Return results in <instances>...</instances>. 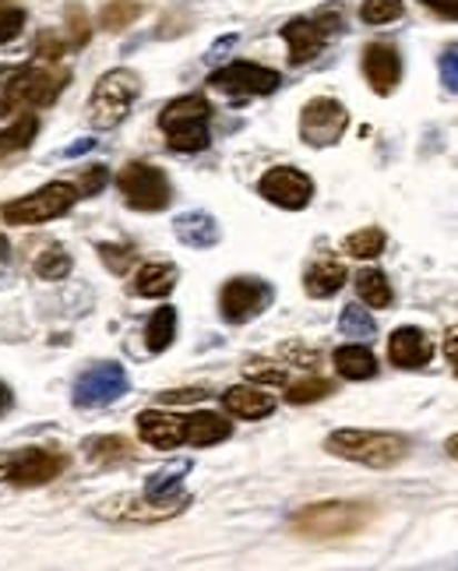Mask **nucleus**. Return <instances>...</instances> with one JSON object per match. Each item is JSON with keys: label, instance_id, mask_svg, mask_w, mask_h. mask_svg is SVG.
Returning <instances> with one entry per match:
<instances>
[{"label": "nucleus", "instance_id": "f257e3e1", "mask_svg": "<svg viewBox=\"0 0 458 571\" xmlns=\"http://www.w3.org/2000/svg\"><path fill=\"white\" fill-rule=\"evenodd\" d=\"M325 448H328L331 455L370 465V469H391V465H399L406 459V452H409L406 438H399V434L357 431V427H346V431L328 434Z\"/></svg>", "mask_w": 458, "mask_h": 571}, {"label": "nucleus", "instance_id": "f03ea898", "mask_svg": "<svg viewBox=\"0 0 458 571\" xmlns=\"http://www.w3.org/2000/svg\"><path fill=\"white\" fill-rule=\"evenodd\" d=\"M370 519H374V512L364 504L321 501V504L303 508L300 515H293V529L307 540H339V537L364 533Z\"/></svg>", "mask_w": 458, "mask_h": 571}, {"label": "nucleus", "instance_id": "7ed1b4c3", "mask_svg": "<svg viewBox=\"0 0 458 571\" xmlns=\"http://www.w3.org/2000/svg\"><path fill=\"white\" fill-rule=\"evenodd\" d=\"M68 86L64 68L50 64H32L26 71H18L0 96V117H11L14 110H43L60 96V89Z\"/></svg>", "mask_w": 458, "mask_h": 571}, {"label": "nucleus", "instance_id": "20e7f679", "mask_svg": "<svg viewBox=\"0 0 458 571\" xmlns=\"http://www.w3.org/2000/svg\"><path fill=\"white\" fill-rule=\"evenodd\" d=\"M208 117L212 107L205 96H180L159 113V128L173 152H201L208 149Z\"/></svg>", "mask_w": 458, "mask_h": 571}, {"label": "nucleus", "instance_id": "39448f33", "mask_svg": "<svg viewBox=\"0 0 458 571\" xmlns=\"http://www.w3.org/2000/svg\"><path fill=\"white\" fill-rule=\"evenodd\" d=\"M141 92V81L135 71L128 68H117V71H107L92 89V99H89V120L96 128H117L123 117L131 113L135 99Z\"/></svg>", "mask_w": 458, "mask_h": 571}, {"label": "nucleus", "instance_id": "423d86ee", "mask_svg": "<svg viewBox=\"0 0 458 571\" xmlns=\"http://www.w3.org/2000/svg\"><path fill=\"white\" fill-rule=\"evenodd\" d=\"M74 198H78L74 183L53 180V183H47V188H39V191H32L26 198L11 201V206L0 209V216H4L8 222H14V227H43V222L71 212Z\"/></svg>", "mask_w": 458, "mask_h": 571}, {"label": "nucleus", "instance_id": "0eeeda50", "mask_svg": "<svg viewBox=\"0 0 458 571\" xmlns=\"http://www.w3.org/2000/svg\"><path fill=\"white\" fill-rule=\"evenodd\" d=\"M68 455L57 448H18V452L0 455V480L18 487H39L50 483L68 469Z\"/></svg>", "mask_w": 458, "mask_h": 571}, {"label": "nucleus", "instance_id": "6e6552de", "mask_svg": "<svg viewBox=\"0 0 458 571\" xmlns=\"http://www.w3.org/2000/svg\"><path fill=\"white\" fill-rule=\"evenodd\" d=\"M117 188H120L123 201L138 212H162L173 198L166 173L159 167H149V162H131V167H123L117 173Z\"/></svg>", "mask_w": 458, "mask_h": 571}, {"label": "nucleus", "instance_id": "1a4fd4ad", "mask_svg": "<svg viewBox=\"0 0 458 571\" xmlns=\"http://www.w3.org/2000/svg\"><path fill=\"white\" fill-rule=\"evenodd\" d=\"M346 128H349V110L339 103V99L318 96V99H310L300 113V134L307 146H315V149L336 146V141L346 134Z\"/></svg>", "mask_w": 458, "mask_h": 571}, {"label": "nucleus", "instance_id": "9d476101", "mask_svg": "<svg viewBox=\"0 0 458 571\" xmlns=\"http://www.w3.org/2000/svg\"><path fill=\"white\" fill-rule=\"evenodd\" d=\"M128 392V371L120 363H96L74 381V402L81 410H99V405L117 402Z\"/></svg>", "mask_w": 458, "mask_h": 571}, {"label": "nucleus", "instance_id": "9b49d317", "mask_svg": "<svg viewBox=\"0 0 458 571\" xmlns=\"http://www.w3.org/2000/svg\"><path fill=\"white\" fill-rule=\"evenodd\" d=\"M258 191L272 201L279 209H289V212H300L310 206V198H315V180L307 173L293 170V167H276L268 170L258 183Z\"/></svg>", "mask_w": 458, "mask_h": 571}, {"label": "nucleus", "instance_id": "f8f14e48", "mask_svg": "<svg viewBox=\"0 0 458 571\" xmlns=\"http://www.w3.org/2000/svg\"><path fill=\"white\" fill-rule=\"evenodd\" d=\"M212 86L219 92L229 96H268L279 89V71L272 68H261V64H247V60H237V64H226L219 71H212Z\"/></svg>", "mask_w": 458, "mask_h": 571}, {"label": "nucleus", "instance_id": "ddd939ff", "mask_svg": "<svg viewBox=\"0 0 458 571\" xmlns=\"http://www.w3.org/2000/svg\"><path fill=\"white\" fill-rule=\"evenodd\" d=\"M268 300H272V286L261 282V279H233L222 286V297H219V308H222V318L233 321V324H243L258 318Z\"/></svg>", "mask_w": 458, "mask_h": 571}, {"label": "nucleus", "instance_id": "4468645a", "mask_svg": "<svg viewBox=\"0 0 458 571\" xmlns=\"http://www.w3.org/2000/svg\"><path fill=\"white\" fill-rule=\"evenodd\" d=\"M364 74H367L374 92L391 96L395 86H399V78H402V57H399V50L388 47V43H370L364 50Z\"/></svg>", "mask_w": 458, "mask_h": 571}, {"label": "nucleus", "instance_id": "2eb2a0df", "mask_svg": "<svg viewBox=\"0 0 458 571\" xmlns=\"http://www.w3.org/2000/svg\"><path fill=\"white\" fill-rule=\"evenodd\" d=\"M328 29L321 26V18H293V22L282 26V39L289 43V60L293 64H307L321 53V47L328 43Z\"/></svg>", "mask_w": 458, "mask_h": 571}, {"label": "nucleus", "instance_id": "dca6fc26", "mask_svg": "<svg viewBox=\"0 0 458 571\" xmlns=\"http://www.w3.org/2000/svg\"><path fill=\"white\" fill-rule=\"evenodd\" d=\"M388 357L395 367H406V371H416V367L430 363L434 357V342L427 339V332L420 329H399L388 339Z\"/></svg>", "mask_w": 458, "mask_h": 571}, {"label": "nucleus", "instance_id": "f3484780", "mask_svg": "<svg viewBox=\"0 0 458 571\" xmlns=\"http://www.w3.org/2000/svg\"><path fill=\"white\" fill-rule=\"evenodd\" d=\"M138 434L145 444L152 448H177L183 441V417H173V413H162V410H145L138 417Z\"/></svg>", "mask_w": 458, "mask_h": 571}, {"label": "nucleus", "instance_id": "a211bd4d", "mask_svg": "<svg viewBox=\"0 0 458 571\" xmlns=\"http://www.w3.org/2000/svg\"><path fill=\"white\" fill-rule=\"evenodd\" d=\"M222 405H226V413H233L240 420H261L276 410V399L255 389V384H237V389H229L222 395Z\"/></svg>", "mask_w": 458, "mask_h": 571}, {"label": "nucleus", "instance_id": "6ab92c4d", "mask_svg": "<svg viewBox=\"0 0 458 571\" xmlns=\"http://www.w3.org/2000/svg\"><path fill=\"white\" fill-rule=\"evenodd\" d=\"M346 264L339 261V258H318L315 264H310L307 269V276H303V286H307V293L310 297H318V300H325V297H336L342 286H346Z\"/></svg>", "mask_w": 458, "mask_h": 571}, {"label": "nucleus", "instance_id": "aec40b11", "mask_svg": "<svg viewBox=\"0 0 458 571\" xmlns=\"http://www.w3.org/2000/svg\"><path fill=\"white\" fill-rule=\"evenodd\" d=\"M173 230H177V237L187 243V248H195V251L219 243V222L208 212H183V216H177Z\"/></svg>", "mask_w": 458, "mask_h": 571}, {"label": "nucleus", "instance_id": "412c9836", "mask_svg": "<svg viewBox=\"0 0 458 571\" xmlns=\"http://www.w3.org/2000/svg\"><path fill=\"white\" fill-rule=\"evenodd\" d=\"M233 434L229 420H222L219 413H195V417H183V441L195 444V448H208V444H219Z\"/></svg>", "mask_w": 458, "mask_h": 571}, {"label": "nucleus", "instance_id": "4be33fe9", "mask_svg": "<svg viewBox=\"0 0 458 571\" xmlns=\"http://www.w3.org/2000/svg\"><path fill=\"white\" fill-rule=\"evenodd\" d=\"M336 371L346 378V381H367L378 374V360H374V353L367 350V345L352 342V345H339L336 350Z\"/></svg>", "mask_w": 458, "mask_h": 571}, {"label": "nucleus", "instance_id": "5701e85b", "mask_svg": "<svg viewBox=\"0 0 458 571\" xmlns=\"http://www.w3.org/2000/svg\"><path fill=\"white\" fill-rule=\"evenodd\" d=\"M173 286H177V269H173V264H141L131 290L138 297L159 300V297H170Z\"/></svg>", "mask_w": 458, "mask_h": 571}, {"label": "nucleus", "instance_id": "b1692460", "mask_svg": "<svg viewBox=\"0 0 458 571\" xmlns=\"http://www.w3.org/2000/svg\"><path fill=\"white\" fill-rule=\"evenodd\" d=\"M36 134H39V117L36 113L18 117L11 128L0 131V159H8L14 152H26L36 141Z\"/></svg>", "mask_w": 458, "mask_h": 571}, {"label": "nucleus", "instance_id": "393cba45", "mask_svg": "<svg viewBox=\"0 0 458 571\" xmlns=\"http://www.w3.org/2000/svg\"><path fill=\"white\" fill-rule=\"evenodd\" d=\"M187 469H191V462H173V465L159 469V473H152L149 483H145V498H152V501L180 498V483H183Z\"/></svg>", "mask_w": 458, "mask_h": 571}, {"label": "nucleus", "instance_id": "a878e982", "mask_svg": "<svg viewBox=\"0 0 458 571\" xmlns=\"http://www.w3.org/2000/svg\"><path fill=\"white\" fill-rule=\"evenodd\" d=\"M173 335H177V311L159 308L149 321V329H145V345H149L152 353H162V350H170Z\"/></svg>", "mask_w": 458, "mask_h": 571}, {"label": "nucleus", "instance_id": "bb28decb", "mask_svg": "<svg viewBox=\"0 0 458 571\" xmlns=\"http://www.w3.org/2000/svg\"><path fill=\"white\" fill-rule=\"evenodd\" d=\"M357 293L367 308H388L391 303V286H388L385 272H378V269H364L357 276Z\"/></svg>", "mask_w": 458, "mask_h": 571}, {"label": "nucleus", "instance_id": "cd10ccee", "mask_svg": "<svg viewBox=\"0 0 458 571\" xmlns=\"http://www.w3.org/2000/svg\"><path fill=\"white\" fill-rule=\"evenodd\" d=\"M86 448H89V459L99 462V465H113V462L135 459V444L128 438H96Z\"/></svg>", "mask_w": 458, "mask_h": 571}, {"label": "nucleus", "instance_id": "c85d7f7f", "mask_svg": "<svg viewBox=\"0 0 458 571\" xmlns=\"http://www.w3.org/2000/svg\"><path fill=\"white\" fill-rule=\"evenodd\" d=\"M385 251V233L378 227H367L346 237V254L349 258H378Z\"/></svg>", "mask_w": 458, "mask_h": 571}, {"label": "nucleus", "instance_id": "c756f323", "mask_svg": "<svg viewBox=\"0 0 458 571\" xmlns=\"http://www.w3.org/2000/svg\"><path fill=\"white\" fill-rule=\"evenodd\" d=\"M138 14H141V4H135V0H110V4L102 8L99 22L107 32H120V29H128Z\"/></svg>", "mask_w": 458, "mask_h": 571}, {"label": "nucleus", "instance_id": "7c9ffc66", "mask_svg": "<svg viewBox=\"0 0 458 571\" xmlns=\"http://www.w3.org/2000/svg\"><path fill=\"white\" fill-rule=\"evenodd\" d=\"M339 329H342V335H349V339H370L374 332H378V324H374V318H370L364 308H357V303H349V308L342 311V318H339Z\"/></svg>", "mask_w": 458, "mask_h": 571}, {"label": "nucleus", "instance_id": "2f4dec72", "mask_svg": "<svg viewBox=\"0 0 458 571\" xmlns=\"http://www.w3.org/2000/svg\"><path fill=\"white\" fill-rule=\"evenodd\" d=\"M68 272H71V254H68V251L50 248V251H43V254L36 258V276H39V279L57 282V279H64Z\"/></svg>", "mask_w": 458, "mask_h": 571}, {"label": "nucleus", "instance_id": "473e14b6", "mask_svg": "<svg viewBox=\"0 0 458 571\" xmlns=\"http://www.w3.org/2000/svg\"><path fill=\"white\" fill-rule=\"evenodd\" d=\"M402 14V0H364L360 18L367 26H388Z\"/></svg>", "mask_w": 458, "mask_h": 571}, {"label": "nucleus", "instance_id": "72a5a7b5", "mask_svg": "<svg viewBox=\"0 0 458 571\" xmlns=\"http://www.w3.org/2000/svg\"><path fill=\"white\" fill-rule=\"evenodd\" d=\"M331 392V381L325 378H310V381H297V384H289V392H286V402H293V405H303V402H318Z\"/></svg>", "mask_w": 458, "mask_h": 571}, {"label": "nucleus", "instance_id": "f704fd0d", "mask_svg": "<svg viewBox=\"0 0 458 571\" xmlns=\"http://www.w3.org/2000/svg\"><path fill=\"white\" fill-rule=\"evenodd\" d=\"M22 26H26L22 8H0V47L11 43V39L22 32Z\"/></svg>", "mask_w": 458, "mask_h": 571}, {"label": "nucleus", "instance_id": "c9c22d12", "mask_svg": "<svg viewBox=\"0 0 458 571\" xmlns=\"http://www.w3.org/2000/svg\"><path fill=\"white\" fill-rule=\"evenodd\" d=\"M247 378H251V381H265V384H282L286 381V371H282V367H272L268 360H251V363H247Z\"/></svg>", "mask_w": 458, "mask_h": 571}, {"label": "nucleus", "instance_id": "e433bc0d", "mask_svg": "<svg viewBox=\"0 0 458 571\" xmlns=\"http://www.w3.org/2000/svg\"><path fill=\"white\" fill-rule=\"evenodd\" d=\"M441 81H445V89L458 96V43L445 50L441 57Z\"/></svg>", "mask_w": 458, "mask_h": 571}, {"label": "nucleus", "instance_id": "4c0bfd02", "mask_svg": "<svg viewBox=\"0 0 458 571\" xmlns=\"http://www.w3.org/2000/svg\"><path fill=\"white\" fill-rule=\"evenodd\" d=\"M99 254H102V261H107L113 272H128V264L135 261V251H128V248H113V243H102Z\"/></svg>", "mask_w": 458, "mask_h": 571}, {"label": "nucleus", "instance_id": "58836bf2", "mask_svg": "<svg viewBox=\"0 0 458 571\" xmlns=\"http://www.w3.org/2000/svg\"><path fill=\"white\" fill-rule=\"evenodd\" d=\"M107 170H102V167H92V170H86V177H81L78 180V194L81 198H89V194H96L99 188H102V183H107Z\"/></svg>", "mask_w": 458, "mask_h": 571}, {"label": "nucleus", "instance_id": "ea45409f", "mask_svg": "<svg viewBox=\"0 0 458 571\" xmlns=\"http://www.w3.org/2000/svg\"><path fill=\"white\" fill-rule=\"evenodd\" d=\"M205 395H208L205 389H183V392H162L159 399L166 405H187V402H201Z\"/></svg>", "mask_w": 458, "mask_h": 571}, {"label": "nucleus", "instance_id": "a19ab883", "mask_svg": "<svg viewBox=\"0 0 458 571\" xmlns=\"http://www.w3.org/2000/svg\"><path fill=\"white\" fill-rule=\"evenodd\" d=\"M39 53H43L47 60H60V57H64L68 53V47L64 43H60V39L57 36H43V39H39Z\"/></svg>", "mask_w": 458, "mask_h": 571}, {"label": "nucleus", "instance_id": "79ce46f5", "mask_svg": "<svg viewBox=\"0 0 458 571\" xmlns=\"http://www.w3.org/2000/svg\"><path fill=\"white\" fill-rule=\"evenodd\" d=\"M424 4L437 14H445V18H455L458 22V0H424Z\"/></svg>", "mask_w": 458, "mask_h": 571}, {"label": "nucleus", "instance_id": "37998d69", "mask_svg": "<svg viewBox=\"0 0 458 571\" xmlns=\"http://www.w3.org/2000/svg\"><path fill=\"white\" fill-rule=\"evenodd\" d=\"M445 353H448L451 363H458V324H455L451 335H448V342H445Z\"/></svg>", "mask_w": 458, "mask_h": 571}, {"label": "nucleus", "instance_id": "c03bdc74", "mask_svg": "<svg viewBox=\"0 0 458 571\" xmlns=\"http://www.w3.org/2000/svg\"><path fill=\"white\" fill-rule=\"evenodd\" d=\"M11 410V392H8V384L0 381V417H4Z\"/></svg>", "mask_w": 458, "mask_h": 571}, {"label": "nucleus", "instance_id": "a18cd8bd", "mask_svg": "<svg viewBox=\"0 0 458 571\" xmlns=\"http://www.w3.org/2000/svg\"><path fill=\"white\" fill-rule=\"evenodd\" d=\"M445 448H448V455L458 462V434H455V438H448V444H445Z\"/></svg>", "mask_w": 458, "mask_h": 571}, {"label": "nucleus", "instance_id": "49530a36", "mask_svg": "<svg viewBox=\"0 0 458 571\" xmlns=\"http://www.w3.org/2000/svg\"><path fill=\"white\" fill-rule=\"evenodd\" d=\"M0 258H8V237L0 233Z\"/></svg>", "mask_w": 458, "mask_h": 571}, {"label": "nucleus", "instance_id": "de8ad7c7", "mask_svg": "<svg viewBox=\"0 0 458 571\" xmlns=\"http://www.w3.org/2000/svg\"><path fill=\"white\" fill-rule=\"evenodd\" d=\"M455 367H458V363H455Z\"/></svg>", "mask_w": 458, "mask_h": 571}]
</instances>
